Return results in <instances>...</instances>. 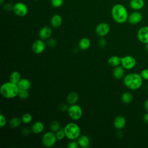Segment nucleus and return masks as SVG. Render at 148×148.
<instances>
[{"label": "nucleus", "mask_w": 148, "mask_h": 148, "mask_svg": "<svg viewBox=\"0 0 148 148\" xmlns=\"http://www.w3.org/2000/svg\"><path fill=\"white\" fill-rule=\"evenodd\" d=\"M111 15L113 20L119 24H123L128 21L129 16L127 9L121 3H116L113 6Z\"/></svg>", "instance_id": "obj_1"}, {"label": "nucleus", "mask_w": 148, "mask_h": 148, "mask_svg": "<svg viewBox=\"0 0 148 148\" xmlns=\"http://www.w3.org/2000/svg\"><path fill=\"white\" fill-rule=\"evenodd\" d=\"M125 87L132 90H136L140 88L143 83V78L140 74L131 73L125 75L123 79Z\"/></svg>", "instance_id": "obj_2"}, {"label": "nucleus", "mask_w": 148, "mask_h": 148, "mask_svg": "<svg viewBox=\"0 0 148 148\" xmlns=\"http://www.w3.org/2000/svg\"><path fill=\"white\" fill-rule=\"evenodd\" d=\"M19 88L17 84L10 81L3 83L0 88L1 95L5 98L13 99L18 96Z\"/></svg>", "instance_id": "obj_3"}, {"label": "nucleus", "mask_w": 148, "mask_h": 148, "mask_svg": "<svg viewBox=\"0 0 148 148\" xmlns=\"http://www.w3.org/2000/svg\"><path fill=\"white\" fill-rule=\"evenodd\" d=\"M65 136L69 140H76L81 134V130L79 125L74 122L66 124L64 128Z\"/></svg>", "instance_id": "obj_4"}, {"label": "nucleus", "mask_w": 148, "mask_h": 148, "mask_svg": "<svg viewBox=\"0 0 148 148\" xmlns=\"http://www.w3.org/2000/svg\"><path fill=\"white\" fill-rule=\"evenodd\" d=\"M67 112L70 118L75 121L80 120L83 115L82 108L76 103L70 105L68 106Z\"/></svg>", "instance_id": "obj_5"}, {"label": "nucleus", "mask_w": 148, "mask_h": 148, "mask_svg": "<svg viewBox=\"0 0 148 148\" xmlns=\"http://www.w3.org/2000/svg\"><path fill=\"white\" fill-rule=\"evenodd\" d=\"M57 140L56 133L50 131L45 132L42 138V143L46 147H51Z\"/></svg>", "instance_id": "obj_6"}, {"label": "nucleus", "mask_w": 148, "mask_h": 148, "mask_svg": "<svg viewBox=\"0 0 148 148\" xmlns=\"http://www.w3.org/2000/svg\"><path fill=\"white\" fill-rule=\"evenodd\" d=\"M13 11L14 14L18 17H24L28 12L27 6L22 2H17L13 5Z\"/></svg>", "instance_id": "obj_7"}, {"label": "nucleus", "mask_w": 148, "mask_h": 148, "mask_svg": "<svg viewBox=\"0 0 148 148\" xmlns=\"http://www.w3.org/2000/svg\"><path fill=\"white\" fill-rule=\"evenodd\" d=\"M136 60L132 56H125L121 57V65L125 69H131L136 65Z\"/></svg>", "instance_id": "obj_8"}, {"label": "nucleus", "mask_w": 148, "mask_h": 148, "mask_svg": "<svg viewBox=\"0 0 148 148\" xmlns=\"http://www.w3.org/2000/svg\"><path fill=\"white\" fill-rule=\"evenodd\" d=\"M110 29V26L108 23L102 22L97 24L95 27V31L97 35H98L99 36L103 37L109 34Z\"/></svg>", "instance_id": "obj_9"}, {"label": "nucleus", "mask_w": 148, "mask_h": 148, "mask_svg": "<svg viewBox=\"0 0 148 148\" xmlns=\"http://www.w3.org/2000/svg\"><path fill=\"white\" fill-rule=\"evenodd\" d=\"M46 49V44L42 39L35 40L32 45V50L36 54H40L42 53Z\"/></svg>", "instance_id": "obj_10"}, {"label": "nucleus", "mask_w": 148, "mask_h": 148, "mask_svg": "<svg viewBox=\"0 0 148 148\" xmlns=\"http://www.w3.org/2000/svg\"><path fill=\"white\" fill-rule=\"evenodd\" d=\"M139 40L143 43H148V26H143L139 29L137 32Z\"/></svg>", "instance_id": "obj_11"}, {"label": "nucleus", "mask_w": 148, "mask_h": 148, "mask_svg": "<svg viewBox=\"0 0 148 148\" xmlns=\"http://www.w3.org/2000/svg\"><path fill=\"white\" fill-rule=\"evenodd\" d=\"M142 13L137 10H134L129 14L128 18V21L130 24L136 25L139 23L142 20Z\"/></svg>", "instance_id": "obj_12"}, {"label": "nucleus", "mask_w": 148, "mask_h": 148, "mask_svg": "<svg viewBox=\"0 0 148 148\" xmlns=\"http://www.w3.org/2000/svg\"><path fill=\"white\" fill-rule=\"evenodd\" d=\"M52 34V29L49 26H44L40 28L39 32V36L42 39H48Z\"/></svg>", "instance_id": "obj_13"}, {"label": "nucleus", "mask_w": 148, "mask_h": 148, "mask_svg": "<svg viewBox=\"0 0 148 148\" xmlns=\"http://www.w3.org/2000/svg\"><path fill=\"white\" fill-rule=\"evenodd\" d=\"M126 120L123 116H116L113 120V125L117 130H121L125 126Z\"/></svg>", "instance_id": "obj_14"}, {"label": "nucleus", "mask_w": 148, "mask_h": 148, "mask_svg": "<svg viewBox=\"0 0 148 148\" xmlns=\"http://www.w3.org/2000/svg\"><path fill=\"white\" fill-rule=\"evenodd\" d=\"M129 5L132 10L139 11L143 8L145 1L144 0H130Z\"/></svg>", "instance_id": "obj_15"}, {"label": "nucleus", "mask_w": 148, "mask_h": 148, "mask_svg": "<svg viewBox=\"0 0 148 148\" xmlns=\"http://www.w3.org/2000/svg\"><path fill=\"white\" fill-rule=\"evenodd\" d=\"M45 129L44 124L40 121H35L31 126V131L35 134H39L42 133Z\"/></svg>", "instance_id": "obj_16"}, {"label": "nucleus", "mask_w": 148, "mask_h": 148, "mask_svg": "<svg viewBox=\"0 0 148 148\" xmlns=\"http://www.w3.org/2000/svg\"><path fill=\"white\" fill-rule=\"evenodd\" d=\"M62 23V18L58 14H55L52 16L50 19V24L52 27L57 28L60 27Z\"/></svg>", "instance_id": "obj_17"}, {"label": "nucleus", "mask_w": 148, "mask_h": 148, "mask_svg": "<svg viewBox=\"0 0 148 148\" xmlns=\"http://www.w3.org/2000/svg\"><path fill=\"white\" fill-rule=\"evenodd\" d=\"M124 68L122 66H117L116 67H114L113 71V77L117 80H119L121 79L124 75Z\"/></svg>", "instance_id": "obj_18"}, {"label": "nucleus", "mask_w": 148, "mask_h": 148, "mask_svg": "<svg viewBox=\"0 0 148 148\" xmlns=\"http://www.w3.org/2000/svg\"><path fill=\"white\" fill-rule=\"evenodd\" d=\"M78 145L81 147H87L90 144L89 138L85 135H80L77 139Z\"/></svg>", "instance_id": "obj_19"}, {"label": "nucleus", "mask_w": 148, "mask_h": 148, "mask_svg": "<svg viewBox=\"0 0 148 148\" xmlns=\"http://www.w3.org/2000/svg\"><path fill=\"white\" fill-rule=\"evenodd\" d=\"M79 98V94L75 91H72L69 92L66 97V102L69 105L75 104L77 102Z\"/></svg>", "instance_id": "obj_20"}, {"label": "nucleus", "mask_w": 148, "mask_h": 148, "mask_svg": "<svg viewBox=\"0 0 148 148\" xmlns=\"http://www.w3.org/2000/svg\"><path fill=\"white\" fill-rule=\"evenodd\" d=\"M19 89L29 90L31 87V82L27 78H21L17 83Z\"/></svg>", "instance_id": "obj_21"}, {"label": "nucleus", "mask_w": 148, "mask_h": 148, "mask_svg": "<svg viewBox=\"0 0 148 148\" xmlns=\"http://www.w3.org/2000/svg\"><path fill=\"white\" fill-rule=\"evenodd\" d=\"M78 46L81 50H86L91 46L90 40L87 38H83L79 41Z\"/></svg>", "instance_id": "obj_22"}, {"label": "nucleus", "mask_w": 148, "mask_h": 148, "mask_svg": "<svg viewBox=\"0 0 148 148\" xmlns=\"http://www.w3.org/2000/svg\"><path fill=\"white\" fill-rule=\"evenodd\" d=\"M108 62L110 66L116 67L121 64V57L117 56H112L109 58Z\"/></svg>", "instance_id": "obj_23"}, {"label": "nucleus", "mask_w": 148, "mask_h": 148, "mask_svg": "<svg viewBox=\"0 0 148 148\" xmlns=\"http://www.w3.org/2000/svg\"><path fill=\"white\" fill-rule=\"evenodd\" d=\"M21 79V75L20 72L17 71H13L9 76V81L16 84H17Z\"/></svg>", "instance_id": "obj_24"}, {"label": "nucleus", "mask_w": 148, "mask_h": 148, "mask_svg": "<svg viewBox=\"0 0 148 148\" xmlns=\"http://www.w3.org/2000/svg\"><path fill=\"white\" fill-rule=\"evenodd\" d=\"M21 119L18 117H14L10 120L9 125L12 128H16L18 127L21 124Z\"/></svg>", "instance_id": "obj_25"}, {"label": "nucleus", "mask_w": 148, "mask_h": 148, "mask_svg": "<svg viewBox=\"0 0 148 148\" xmlns=\"http://www.w3.org/2000/svg\"><path fill=\"white\" fill-rule=\"evenodd\" d=\"M133 99V96L130 92H124L121 95V100L125 104L130 103Z\"/></svg>", "instance_id": "obj_26"}, {"label": "nucleus", "mask_w": 148, "mask_h": 148, "mask_svg": "<svg viewBox=\"0 0 148 148\" xmlns=\"http://www.w3.org/2000/svg\"><path fill=\"white\" fill-rule=\"evenodd\" d=\"M50 129L51 131L56 132L60 130V124L57 120H53L50 124Z\"/></svg>", "instance_id": "obj_27"}, {"label": "nucleus", "mask_w": 148, "mask_h": 148, "mask_svg": "<svg viewBox=\"0 0 148 148\" xmlns=\"http://www.w3.org/2000/svg\"><path fill=\"white\" fill-rule=\"evenodd\" d=\"M32 116L29 113H26L23 114L21 117V120L22 122L24 124H29L30 123L32 120Z\"/></svg>", "instance_id": "obj_28"}, {"label": "nucleus", "mask_w": 148, "mask_h": 148, "mask_svg": "<svg viewBox=\"0 0 148 148\" xmlns=\"http://www.w3.org/2000/svg\"><path fill=\"white\" fill-rule=\"evenodd\" d=\"M18 96L20 98L22 99H27L29 97V92L28 90H23V89H19Z\"/></svg>", "instance_id": "obj_29"}, {"label": "nucleus", "mask_w": 148, "mask_h": 148, "mask_svg": "<svg viewBox=\"0 0 148 148\" xmlns=\"http://www.w3.org/2000/svg\"><path fill=\"white\" fill-rule=\"evenodd\" d=\"M50 3L53 7L58 8L63 5L64 0H50Z\"/></svg>", "instance_id": "obj_30"}, {"label": "nucleus", "mask_w": 148, "mask_h": 148, "mask_svg": "<svg viewBox=\"0 0 148 148\" xmlns=\"http://www.w3.org/2000/svg\"><path fill=\"white\" fill-rule=\"evenodd\" d=\"M56 133V135L57 137V140H62L64 139L65 136V132L64 131V130H59L58 131H57Z\"/></svg>", "instance_id": "obj_31"}, {"label": "nucleus", "mask_w": 148, "mask_h": 148, "mask_svg": "<svg viewBox=\"0 0 148 148\" xmlns=\"http://www.w3.org/2000/svg\"><path fill=\"white\" fill-rule=\"evenodd\" d=\"M7 123V120L5 116L2 114V113L0 114V127L3 128L4 127Z\"/></svg>", "instance_id": "obj_32"}, {"label": "nucleus", "mask_w": 148, "mask_h": 148, "mask_svg": "<svg viewBox=\"0 0 148 148\" xmlns=\"http://www.w3.org/2000/svg\"><path fill=\"white\" fill-rule=\"evenodd\" d=\"M79 146L77 142L75 140H71L68 144V148H77Z\"/></svg>", "instance_id": "obj_33"}, {"label": "nucleus", "mask_w": 148, "mask_h": 148, "mask_svg": "<svg viewBox=\"0 0 148 148\" xmlns=\"http://www.w3.org/2000/svg\"><path fill=\"white\" fill-rule=\"evenodd\" d=\"M3 9L6 12H9L11 10H13V5H12L11 3H6L3 5Z\"/></svg>", "instance_id": "obj_34"}, {"label": "nucleus", "mask_w": 148, "mask_h": 148, "mask_svg": "<svg viewBox=\"0 0 148 148\" xmlns=\"http://www.w3.org/2000/svg\"><path fill=\"white\" fill-rule=\"evenodd\" d=\"M140 74L143 79L148 80V69H145L142 70Z\"/></svg>", "instance_id": "obj_35"}, {"label": "nucleus", "mask_w": 148, "mask_h": 148, "mask_svg": "<svg viewBox=\"0 0 148 148\" xmlns=\"http://www.w3.org/2000/svg\"><path fill=\"white\" fill-rule=\"evenodd\" d=\"M47 44L49 47H54L57 45V41L54 39H49L47 41Z\"/></svg>", "instance_id": "obj_36"}, {"label": "nucleus", "mask_w": 148, "mask_h": 148, "mask_svg": "<svg viewBox=\"0 0 148 148\" xmlns=\"http://www.w3.org/2000/svg\"><path fill=\"white\" fill-rule=\"evenodd\" d=\"M106 44H107V42H106V40L104 38H102L98 41V45H99V46L100 47H105L106 45Z\"/></svg>", "instance_id": "obj_37"}, {"label": "nucleus", "mask_w": 148, "mask_h": 148, "mask_svg": "<svg viewBox=\"0 0 148 148\" xmlns=\"http://www.w3.org/2000/svg\"><path fill=\"white\" fill-rule=\"evenodd\" d=\"M68 108V106L66 104H64V103H62V104H61L60 106V110H61L62 112H64V111H65V110L67 111Z\"/></svg>", "instance_id": "obj_38"}, {"label": "nucleus", "mask_w": 148, "mask_h": 148, "mask_svg": "<svg viewBox=\"0 0 148 148\" xmlns=\"http://www.w3.org/2000/svg\"><path fill=\"white\" fill-rule=\"evenodd\" d=\"M143 121H144L146 123H148V112H147L146 113H145V114L143 115Z\"/></svg>", "instance_id": "obj_39"}, {"label": "nucleus", "mask_w": 148, "mask_h": 148, "mask_svg": "<svg viewBox=\"0 0 148 148\" xmlns=\"http://www.w3.org/2000/svg\"><path fill=\"white\" fill-rule=\"evenodd\" d=\"M144 108L146 110L147 112H148V99L144 103Z\"/></svg>", "instance_id": "obj_40"}, {"label": "nucleus", "mask_w": 148, "mask_h": 148, "mask_svg": "<svg viewBox=\"0 0 148 148\" xmlns=\"http://www.w3.org/2000/svg\"><path fill=\"white\" fill-rule=\"evenodd\" d=\"M29 134V131L28 129H24L23 130V134Z\"/></svg>", "instance_id": "obj_41"}, {"label": "nucleus", "mask_w": 148, "mask_h": 148, "mask_svg": "<svg viewBox=\"0 0 148 148\" xmlns=\"http://www.w3.org/2000/svg\"><path fill=\"white\" fill-rule=\"evenodd\" d=\"M4 1H5V0H0V4L1 5H3Z\"/></svg>", "instance_id": "obj_42"}, {"label": "nucleus", "mask_w": 148, "mask_h": 148, "mask_svg": "<svg viewBox=\"0 0 148 148\" xmlns=\"http://www.w3.org/2000/svg\"><path fill=\"white\" fill-rule=\"evenodd\" d=\"M146 49L147 50V51L148 52V43H146Z\"/></svg>", "instance_id": "obj_43"}, {"label": "nucleus", "mask_w": 148, "mask_h": 148, "mask_svg": "<svg viewBox=\"0 0 148 148\" xmlns=\"http://www.w3.org/2000/svg\"><path fill=\"white\" fill-rule=\"evenodd\" d=\"M147 91H148V84H147Z\"/></svg>", "instance_id": "obj_44"}, {"label": "nucleus", "mask_w": 148, "mask_h": 148, "mask_svg": "<svg viewBox=\"0 0 148 148\" xmlns=\"http://www.w3.org/2000/svg\"><path fill=\"white\" fill-rule=\"evenodd\" d=\"M32 1H38V0H32Z\"/></svg>", "instance_id": "obj_45"}]
</instances>
